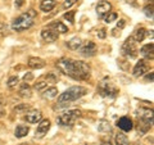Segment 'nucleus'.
<instances>
[{
  "instance_id": "f257e3e1",
  "label": "nucleus",
  "mask_w": 154,
  "mask_h": 145,
  "mask_svg": "<svg viewBox=\"0 0 154 145\" xmlns=\"http://www.w3.org/2000/svg\"><path fill=\"white\" fill-rule=\"evenodd\" d=\"M57 68L62 73L79 81L89 80L91 75L90 67L88 63H85L82 60H73L71 58H60L57 62Z\"/></svg>"
},
{
  "instance_id": "f03ea898",
  "label": "nucleus",
  "mask_w": 154,
  "mask_h": 145,
  "mask_svg": "<svg viewBox=\"0 0 154 145\" xmlns=\"http://www.w3.org/2000/svg\"><path fill=\"white\" fill-rule=\"evenodd\" d=\"M36 17V12L33 9H30L28 12L21 14L12 22V30L17 32H22L28 30L33 25V19Z\"/></svg>"
},
{
  "instance_id": "7ed1b4c3",
  "label": "nucleus",
  "mask_w": 154,
  "mask_h": 145,
  "mask_svg": "<svg viewBox=\"0 0 154 145\" xmlns=\"http://www.w3.org/2000/svg\"><path fill=\"white\" fill-rule=\"evenodd\" d=\"M136 117L139 122L137 130L141 134L148 132L153 125V110L149 108H139L136 110Z\"/></svg>"
},
{
  "instance_id": "20e7f679",
  "label": "nucleus",
  "mask_w": 154,
  "mask_h": 145,
  "mask_svg": "<svg viewBox=\"0 0 154 145\" xmlns=\"http://www.w3.org/2000/svg\"><path fill=\"white\" fill-rule=\"evenodd\" d=\"M86 94H88V89L84 88V86H72V88L67 89L63 94H60L58 96V103L59 104L71 103V101H73V100L82 98V96Z\"/></svg>"
},
{
  "instance_id": "39448f33",
  "label": "nucleus",
  "mask_w": 154,
  "mask_h": 145,
  "mask_svg": "<svg viewBox=\"0 0 154 145\" xmlns=\"http://www.w3.org/2000/svg\"><path fill=\"white\" fill-rule=\"evenodd\" d=\"M82 116V112L79 109H71V110H67L63 114H60L59 117L57 118V122L58 125L60 126H73L75 122L79 118H81Z\"/></svg>"
},
{
  "instance_id": "423d86ee",
  "label": "nucleus",
  "mask_w": 154,
  "mask_h": 145,
  "mask_svg": "<svg viewBox=\"0 0 154 145\" xmlns=\"http://www.w3.org/2000/svg\"><path fill=\"white\" fill-rule=\"evenodd\" d=\"M98 91L104 98H114V96H117V94H118V89L116 88L112 82H109L108 79H105L100 82L98 86Z\"/></svg>"
},
{
  "instance_id": "0eeeda50",
  "label": "nucleus",
  "mask_w": 154,
  "mask_h": 145,
  "mask_svg": "<svg viewBox=\"0 0 154 145\" xmlns=\"http://www.w3.org/2000/svg\"><path fill=\"white\" fill-rule=\"evenodd\" d=\"M121 53H122L123 57H127V58H136L137 57L136 42L132 40L131 36H130L127 40L123 42V45L121 48Z\"/></svg>"
},
{
  "instance_id": "6e6552de",
  "label": "nucleus",
  "mask_w": 154,
  "mask_h": 145,
  "mask_svg": "<svg viewBox=\"0 0 154 145\" xmlns=\"http://www.w3.org/2000/svg\"><path fill=\"white\" fill-rule=\"evenodd\" d=\"M80 54L82 57H93L96 54V45L93 41H88L85 45H81L80 48Z\"/></svg>"
},
{
  "instance_id": "1a4fd4ad",
  "label": "nucleus",
  "mask_w": 154,
  "mask_h": 145,
  "mask_svg": "<svg viewBox=\"0 0 154 145\" xmlns=\"http://www.w3.org/2000/svg\"><path fill=\"white\" fill-rule=\"evenodd\" d=\"M110 11H112V4L107 0H102V2L98 3V5H96V14H98V17L103 18L105 14H108Z\"/></svg>"
},
{
  "instance_id": "9d476101",
  "label": "nucleus",
  "mask_w": 154,
  "mask_h": 145,
  "mask_svg": "<svg viewBox=\"0 0 154 145\" xmlns=\"http://www.w3.org/2000/svg\"><path fill=\"white\" fill-rule=\"evenodd\" d=\"M117 126L119 130H122L123 132H128L134 128V122L130 117H121L117 121Z\"/></svg>"
},
{
  "instance_id": "9b49d317",
  "label": "nucleus",
  "mask_w": 154,
  "mask_h": 145,
  "mask_svg": "<svg viewBox=\"0 0 154 145\" xmlns=\"http://www.w3.org/2000/svg\"><path fill=\"white\" fill-rule=\"evenodd\" d=\"M58 32H55L54 30H51V28H44V30L41 31V37L44 39L45 41L48 42H53V41H55L57 39H58Z\"/></svg>"
},
{
  "instance_id": "f8f14e48",
  "label": "nucleus",
  "mask_w": 154,
  "mask_h": 145,
  "mask_svg": "<svg viewBox=\"0 0 154 145\" xmlns=\"http://www.w3.org/2000/svg\"><path fill=\"white\" fill-rule=\"evenodd\" d=\"M27 64L32 69H40V68H44L46 63L44 59H41V58H38V57H31L30 59H28Z\"/></svg>"
},
{
  "instance_id": "ddd939ff",
  "label": "nucleus",
  "mask_w": 154,
  "mask_h": 145,
  "mask_svg": "<svg viewBox=\"0 0 154 145\" xmlns=\"http://www.w3.org/2000/svg\"><path fill=\"white\" fill-rule=\"evenodd\" d=\"M146 71H148V64L145 63V60L140 59L136 63V66L134 67V76L135 77H140L144 73H146Z\"/></svg>"
},
{
  "instance_id": "4468645a",
  "label": "nucleus",
  "mask_w": 154,
  "mask_h": 145,
  "mask_svg": "<svg viewBox=\"0 0 154 145\" xmlns=\"http://www.w3.org/2000/svg\"><path fill=\"white\" fill-rule=\"evenodd\" d=\"M50 128V119H42L40 125L37 126V130H36V135L38 137H42L44 135H46V132L49 131Z\"/></svg>"
},
{
  "instance_id": "2eb2a0df",
  "label": "nucleus",
  "mask_w": 154,
  "mask_h": 145,
  "mask_svg": "<svg viewBox=\"0 0 154 145\" xmlns=\"http://www.w3.org/2000/svg\"><path fill=\"white\" fill-rule=\"evenodd\" d=\"M25 118L28 123H37L41 119V112L40 110H31V112L26 113Z\"/></svg>"
},
{
  "instance_id": "dca6fc26",
  "label": "nucleus",
  "mask_w": 154,
  "mask_h": 145,
  "mask_svg": "<svg viewBox=\"0 0 154 145\" xmlns=\"http://www.w3.org/2000/svg\"><path fill=\"white\" fill-rule=\"evenodd\" d=\"M48 27L51 28V30H54L55 32H60V33H67V32H68V27H67L66 25H63L62 22H59V21L51 22Z\"/></svg>"
},
{
  "instance_id": "f3484780",
  "label": "nucleus",
  "mask_w": 154,
  "mask_h": 145,
  "mask_svg": "<svg viewBox=\"0 0 154 145\" xmlns=\"http://www.w3.org/2000/svg\"><path fill=\"white\" fill-rule=\"evenodd\" d=\"M145 36H146V30L144 27H140V28H137V30L134 32V35L131 37H132V40L135 42H141L144 39H145Z\"/></svg>"
},
{
  "instance_id": "a211bd4d",
  "label": "nucleus",
  "mask_w": 154,
  "mask_h": 145,
  "mask_svg": "<svg viewBox=\"0 0 154 145\" xmlns=\"http://www.w3.org/2000/svg\"><path fill=\"white\" fill-rule=\"evenodd\" d=\"M55 5H57L55 0H42L40 3V9L42 12H50L54 9Z\"/></svg>"
},
{
  "instance_id": "6ab92c4d",
  "label": "nucleus",
  "mask_w": 154,
  "mask_h": 145,
  "mask_svg": "<svg viewBox=\"0 0 154 145\" xmlns=\"http://www.w3.org/2000/svg\"><path fill=\"white\" fill-rule=\"evenodd\" d=\"M153 50H154V45L150 42V44L144 45L140 49V53H141V55H144L145 58H150V59H153V57H154L153 55V53H154Z\"/></svg>"
},
{
  "instance_id": "aec40b11",
  "label": "nucleus",
  "mask_w": 154,
  "mask_h": 145,
  "mask_svg": "<svg viewBox=\"0 0 154 145\" xmlns=\"http://www.w3.org/2000/svg\"><path fill=\"white\" fill-rule=\"evenodd\" d=\"M28 131H30L28 126H26V125H18V126L16 127V131H14V135H16V137L21 139L23 136H26V135L28 134Z\"/></svg>"
},
{
  "instance_id": "412c9836",
  "label": "nucleus",
  "mask_w": 154,
  "mask_h": 145,
  "mask_svg": "<svg viewBox=\"0 0 154 145\" xmlns=\"http://www.w3.org/2000/svg\"><path fill=\"white\" fill-rule=\"evenodd\" d=\"M81 45H82V40H81L80 37H73V39H71L69 41H67V46H68L71 50L80 49Z\"/></svg>"
},
{
  "instance_id": "4be33fe9",
  "label": "nucleus",
  "mask_w": 154,
  "mask_h": 145,
  "mask_svg": "<svg viewBox=\"0 0 154 145\" xmlns=\"http://www.w3.org/2000/svg\"><path fill=\"white\" fill-rule=\"evenodd\" d=\"M31 94H32V91H31L30 85H28L27 82L22 84L21 89H19V95H21L22 98H31Z\"/></svg>"
},
{
  "instance_id": "5701e85b",
  "label": "nucleus",
  "mask_w": 154,
  "mask_h": 145,
  "mask_svg": "<svg viewBox=\"0 0 154 145\" xmlns=\"http://www.w3.org/2000/svg\"><path fill=\"white\" fill-rule=\"evenodd\" d=\"M58 95V89L57 88H49V89H45L42 91V96L45 99H53Z\"/></svg>"
},
{
  "instance_id": "b1692460",
  "label": "nucleus",
  "mask_w": 154,
  "mask_h": 145,
  "mask_svg": "<svg viewBox=\"0 0 154 145\" xmlns=\"http://www.w3.org/2000/svg\"><path fill=\"white\" fill-rule=\"evenodd\" d=\"M116 144L117 145H130L128 139L123 132H118L116 135Z\"/></svg>"
},
{
  "instance_id": "393cba45",
  "label": "nucleus",
  "mask_w": 154,
  "mask_h": 145,
  "mask_svg": "<svg viewBox=\"0 0 154 145\" xmlns=\"http://www.w3.org/2000/svg\"><path fill=\"white\" fill-rule=\"evenodd\" d=\"M99 131H102V132H112V127H110V125L107 122V121H100Z\"/></svg>"
},
{
  "instance_id": "a878e982",
  "label": "nucleus",
  "mask_w": 154,
  "mask_h": 145,
  "mask_svg": "<svg viewBox=\"0 0 154 145\" xmlns=\"http://www.w3.org/2000/svg\"><path fill=\"white\" fill-rule=\"evenodd\" d=\"M48 84H49V82H48V81L40 80V81H37V82H36L33 88H35V90H37V91H42V90L48 89Z\"/></svg>"
},
{
  "instance_id": "bb28decb",
  "label": "nucleus",
  "mask_w": 154,
  "mask_h": 145,
  "mask_svg": "<svg viewBox=\"0 0 154 145\" xmlns=\"http://www.w3.org/2000/svg\"><path fill=\"white\" fill-rule=\"evenodd\" d=\"M18 82H19V79L17 76H12L11 79L8 80V88L9 89H14L16 88V86L18 85Z\"/></svg>"
},
{
  "instance_id": "cd10ccee",
  "label": "nucleus",
  "mask_w": 154,
  "mask_h": 145,
  "mask_svg": "<svg viewBox=\"0 0 154 145\" xmlns=\"http://www.w3.org/2000/svg\"><path fill=\"white\" fill-rule=\"evenodd\" d=\"M104 22H107V23H110V22H113L117 19V13H114V12H109L107 16H104Z\"/></svg>"
},
{
  "instance_id": "c85d7f7f",
  "label": "nucleus",
  "mask_w": 154,
  "mask_h": 145,
  "mask_svg": "<svg viewBox=\"0 0 154 145\" xmlns=\"http://www.w3.org/2000/svg\"><path fill=\"white\" fill-rule=\"evenodd\" d=\"M30 109V105L28 104H21V105H18V107L14 108V112L16 113H23V112H26V110Z\"/></svg>"
},
{
  "instance_id": "c756f323",
  "label": "nucleus",
  "mask_w": 154,
  "mask_h": 145,
  "mask_svg": "<svg viewBox=\"0 0 154 145\" xmlns=\"http://www.w3.org/2000/svg\"><path fill=\"white\" fill-rule=\"evenodd\" d=\"M67 21L71 22V23H75V12L73 11H71V12H67L64 13V16H63Z\"/></svg>"
},
{
  "instance_id": "7c9ffc66",
  "label": "nucleus",
  "mask_w": 154,
  "mask_h": 145,
  "mask_svg": "<svg viewBox=\"0 0 154 145\" xmlns=\"http://www.w3.org/2000/svg\"><path fill=\"white\" fill-rule=\"evenodd\" d=\"M144 13H145L146 17L153 18V4H150V5H148V7L144 8Z\"/></svg>"
},
{
  "instance_id": "2f4dec72",
  "label": "nucleus",
  "mask_w": 154,
  "mask_h": 145,
  "mask_svg": "<svg viewBox=\"0 0 154 145\" xmlns=\"http://www.w3.org/2000/svg\"><path fill=\"white\" fill-rule=\"evenodd\" d=\"M77 2H79V0H66L64 4H63V8H66V9L67 8H71L72 5H75Z\"/></svg>"
},
{
  "instance_id": "473e14b6",
  "label": "nucleus",
  "mask_w": 154,
  "mask_h": 145,
  "mask_svg": "<svg viewBox=\"0 0 154 145\" xmlns=\"http://www.w3.org/2000/svg\"><path fill=\"white\" fill-rule=\"evenodd\" d=\"M105 36H107V31H105L104 28L99 30V32H98V37H99V39H105Z\"/></svg>"
},
{
  "instance_id": "72a5a7b5",
  "label": "nucleus",
  "mask_w": 154,
  "mask_h": 145,
  "mask_svg": "<svg viewBox=\"0 0 154 145\" xmlns=\"http://www.w3.org/2000/svg\"><path fill=\"white\" fill-rule=\"evenodd\" d=\"M125 25H126V21H125V19H121V21H119L118 23H117V30H122V28L125 27Z\"/></svg>"
},
{
  "instance_id": "f704fd0d",
  "label": "nucleus",
  "mask_w": 154,
  "mask_h": 145,
  "mask_svg": "<svg viewBox=\"0 0 154 145\" xmlns=\"http://www.w3.org/2000/svg\"><path fill=\"white\" fill-rule=\"evenodd\" d=\"M32 79H33V76L30 73V72H28L27 75H25V77H23V80H25V82H27L28 80H32Z\"/></svg>"
},
{
  "instance_id": "c9c22d12",
  "label": "nucleus",
  "mask_w": 154,
  "mask_h": 145,
  "mask_svg": "<svg viewBox=\"0 0 154 145\" xmlns=\"http://www.w3.org/2000/svg\"><path fill=\"white\" fill-rule=\"evenodd\" d=\"M145 79L148 80V81H150V82H153V73H150V75H148Z\"/></svg>"
},
{
  "instance_id": "e433bc0d",
  "label": "nucleus",
  "mask_w": 154,
  "mask_h": 145,
  "mask_svg": "<svg viewBox=\"0 0 154 145\" xmlns=\"http://www.w3.org/2000/svg\"><path fill=\"white\" fill-rule=\"evenodd\" d=\"M135 2H136V0H126V3L131 4V5H135Z\"/></svg>"
},
{
  "instance_id": "4c0bfd02",
  "label": "nucleus",
  "mask_w": 154,
  "mask_h": 145,
  "mask_svg": "<svg viewBox=\"0 0 154 145\" xmlns=\"http://www.w3.org/2000/svg\"><path fill=\"white\" fill-rule=\"evenodd\" d=\"M22 4H23L22 0H17V2H16V5H17V7H21Z\"/></svg>"
},
{
  "instance_id": "58836bf2",
  "label": "nucleus",
  "mask_w": 154,
  "mask_h": 145,
  "mask_svg": "<svg viewBox=\"0 0 154 145\" xmlns=\"http://www.w3.org/2000/svg\"><path fill=\"white\" fill-rule=\"evenodd\" d=\"M102 145H112V143H110V141H103Z\"/></svg>"
},
{
  "instance_id": "ea45409f",
  "label": "nucleus",
  "mask_w": 154,
  "mask_h": 145,
  "mask_svg": "<svg viewBox=\"0 0 154 145\" xmlns=\"http://www.w3.org/2000/svg\"><path fill=\"white\" fill-rule=\"evenodd\" d=\"M0 104H2V103H0Z\"/></svg>"
}]
</instances>
